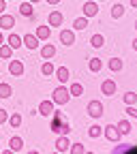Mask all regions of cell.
<instances>
[{"mask_svg":"<svg viewBox=\"0 0 137 154\" xmlns=\"http://www.w3.org/2000/svg\"><path fill=\"white\" fill-rule=\"evenodd\" d=\"M51 133H58V135H69L71 133V124H69V120L62 116V111H56L54 109V113H51Z\"/></svg>","mask_w":137,"mask_h":154,"instance_id":"obj_1","label":"cell"},{"mask_svg":"<svg viewBox=\"0 0 137 154\" xmlns=\"http://www.w3.org/2000/svg\"><path fill=\"white\" fill-rule=\"evenodd\" d=\"M69 99H71V92H69V88H67L64 84H62V86H58V88L54 90V94H51L54 105H67Z\"/></svg>","mask_w":137,"mask_h":154,"instance_id":"obj_2","label":"cell"},{"mask_svg":"<svg viewBox=\"0 0 137 154\" xmlns=\"http://www.w3.org/2000/svg\"><path fill=\"white\" fill-rule=\"evenodd\" d=\"M103 135H105L107 141H114V143H116V141H120V135H122V133H120L118 124H107V126L103 128Z\"/></svg>","mask_w":137,"mask_h":154,"instance_id":"obj_3","label":"cell"},{"mask_svg":"<svg viewBox=\"0 0 137 154\" xmlns=\"http://www.w3.org/2000/svg\"><path fill=\"white\" fill-rule=\"evenodd\" d=\"M86 111H88V116H90V118H101V116L105 113L103 103H101V101H96V99L88 103V109H86Z\"/></svg>","mask_w":137,"mask_h":154,"instance_id":"obj_4","label":"cell"},{"mask_svg":"<svg viewBox=\"0 0 137 154\" xmlns=\"http://www.w3.org/2000/svg\"><path fill=\"white\" fill-rule=\"evenodd\" d=\"M71 141H69V135H60V137L56 139V152H60V154H64V152H71Z\"/></svg>","mask_w":137,"mask_h":154,"instance_id":"obj_5","label":"cell"},{"mask_svg":"<svg viewBox=\"0 0 137 154\" xmlns=\"http://www.w3.org/2000/svg\"><path fill=\"white\" fill-rule=\"evenodd\" d=\"M13 26H15V17L0 13V30H13Z\"/></svg>","mask_w":137,"mask_h":154,"instance_id":"obj_6","label":"cell"},{"mask_svg":"<svg viewBox=\"0 0 137 154\" xmlns=\"http://www.w3.org/2000/svg\"><path fill=\"white\" fill-rule=\"evenodd\" d=\"M36 111L41 113V116H45V118H51V113H54V101H41Z\"/></svg>","mask_w":137,"mask_h":154,"instance_id":"obj_7","label":"cell"},{"mask_svg":"<svg viewBox=\"0 0 137 154\" xmlns=\"http://www.w3.org/2000/svg\"><path fill=\"white\" fill-rule=\"evenodd\" d=\"M9 73H11L13 77H22V75H24V62H22V60H11Z\"/></svg>","mask_w":137,"mask_h":154,"instance_id":"obj_8","label":"cell"},{"mask_svg":"<svg viewBox=\"0 0 137 154\" xmlns=\"http://www.w3.org/2000/svg\"><path fill=\"white\" fill-rule=\"evenodd\" d=\"M60 43L67 45V47H71L75 43V32L73 30H60Z\"/></svg>","mask_w":137,"mask_h":154,"instance_id":"obj_9","label":"cell"},{"mask_svg":"<svg viewBox=\"0 0 137 154\" xmlns=\"http://www.w3.org/2000/svg\"><path fill=\"white\" fill-rule=\"evenodd\" d=\"M62 19H64V15L60 11H51L49 17H47V22H49L51 28H56V26H62Z\"/></svg>","mask_w":137,"mask_h":154,"instance_id":"obj_10","label":"cell"},{"mask_svg":"<svg viewBox=\"0 0 137 154\" xmlns=\"http://www.w3.org/2000/svg\"><path fill=\"white\" fill-rule=\"evenodd\" d=\"M54 75H56V79L60 82V84H67V82H69V77H71V73H69L67 66H58Z\"/></svg>","mask_w":137,"mask_h":154,"instance_id":"obj_11","label":"cell"},{"mask_svg":"<svg viewBox=\"0 0 137 154\" xmlns=\"http://www.w3.org/2000/svg\"><path fill=\"white\" fill-rule=\"evenodd\" d=\"M54 56H56V45L47 43V45L41 47V58H43V60H51Z\"/></svg>","mask_w":137,"mask_h":154,"instance_id":"obj_12","label":"cell"},{"mask_svg":"<svg viewBox=\"0 0 137 154\" xmlns=\"http://www.w3.org/2000/svg\"><path fill=\"white\" fill-rule=\"evenodd\" d=\"M22 38H24V47H28V49H36L39 47V36L36 34H26Z\"/></svg>","mask_w":137,"mask_h":154,"instance_id":"obj_13","label":"cell"},{"mask_svg":"<svg viewBox=\"0 0 137 154\" xmlns=\"http://www.w3.org/2000/svg\"><path fill=\"white\" fill-rule=\"evenodd\" d=\"M82 11H84L86 17H94L96 13H99V5H96V2H86V5L82 7Z\"/></svg>","mask_w":137,"mask_h":154,"instance_id":"obj_14","label":"cell"},{"mask_svg":"<svg viewBox=\"0 0 137 154\" xmlns=\"http://www.w3.org/2000/svg\"><path fill=\"white\" fill-rule=\"evenodd\" d=\"M101 92H103V94H107V96L116 94V82H114V79H105V82H103V86H101Z\"/></svg>","mask_w":137,"mask_h":154,"instance_id":"obj_15","label":"cell"},{"mask_svg":"<svg viewBox=\"0 0 137 154\" xmlns=\"http://www.w3.org/2000/svg\"><path fill=\"white\" fill-rule=\"evenodd\" d=\"M19 13H22L24 17H34V7H32L30 0H28V2H22V5H19Z\"/></svg>","mask_w":137,"mask_h":154,"instance_id":"obj_16","label":"cell"},{"mask_svg":"<svg viewBox=\"0 0 137 154\" xmlns=\"http://www.w3.org/2000/svg\"><path fill=\"white\" fill-rule=\"evenodd\" d=\"M7 41H9V45H11L13 49H19V47L24 45V38L19 36V34H9V38H7Z\"/></svg>","mask_w":137,"mask_h":154,"instance_id":"obj_17","label":"cell"},{"mask_svg":"<svg viewBox=\"0 0 137 154\" xmlns=\"http://www.w3.org/2000/svg\"><path fill=\"white\" fill-rule=\"evenodd\" d=\"M88 69H90V73H99L103 69V60H101V58H90Z\"/></svg>","mask_w":137,"mask_h":154,"instance_id":"obj_18","label":"cell"},{"mask_svg":"<svg viewBox=\"0 0 137 154\" xmlns=\"http://www.w3.org/2000/svg\"><path fill=\"white\" fill-rule=\"evenodd\" d=\"M107 66H109V71H114V73H118V71H122L124 62L120 60V58H109V62H107Z\"/></svg>","mask_w":137,"mask_h":154,"instance_id":"obj_19","label":"cell"},{"mask_svg":"<svg viewBox=\"0 0 137 154\" xmlns=\"http://www.w3.org/2000/svg\"><path fill=\"white\" fill-rule=\"evenodd\" d=\"M49 34H51V28H49V26H39V28H36V36H39V41H47Z\"/></svg>","mask_w":137,"mask_h":154,"instance_id":"obj_20","label":"cell"},{"mask_svg":"<svg viewBox=\"0 0 137 154\" xmlns=\"http://www.w3.org/2000/svg\"><path fill=\"white\" fill-rule=\"evenodd\" d=\"M9 146H11V152H22V150H24V141H22V137H11Z\"/></svg>","mask_w":137,"mask_h":154,"instance_id":"obj_21","label":"cell"},{"mask_svg":"<svg viewBox=\"0 0 137 154\" xmlns=\"http://www.w3.org/2000/svg\"><path fill=\"white\" fill-rule=\"evenodd\" d=\"M90 45H92V47H96V49H101V47L105 45V36H103V34H92Z\"/></svg>","mask_w":137,"mask_h":154,"instance_id":"obj_22","label":"cell"},{"mask_svg":"<svg viewBox=\"0 0 137 154\" xmlns=\"http://www.w3.org/2000/svg\"><path fill=\"white\" fill-rule=\"evenodd\" d=\"M69 92H71V96H82V94H84V86H82L79 82H73V84L69 86Z\"/></svg>","mask_w":137,"mask_h":154,"instance_id":"obj_23","label":"cell"},{"mask_svg":"<svg viewBox=\"0 0 137 154\" xmlns=\"http://www.w3.org/2000/svg\"><path fill=\"white\" fill-rule=\"evenodd\" d=\"M124 11H126L124 5H120V2H118V5H114V7H111V17H114V19H120V17L124 15Z\"/></svg>","mask_w":137,"mask_h":154,"instance_id":"obj_24","label":"cell"},{"mask_svg":"<svg viewBox=\"0 0 137 154\" xmlns=\"http://www.w3.org/2000/svg\"><path fill=\"white\" fill-rule=\"evenodd\" d=\"M41 73H43L45 77H51V75L56 73V66H54L49 60H45V62H43V66H41Z\"/></svg>","mask_w":137,"mask_h":154,"instance_id":"obj_25","label":"cell"},{"mask_svg":"<svg viewBox=\"0 0 137 154\" xmlns=\"http://www.w3.org/2000/svg\"><path fill=\"white\" fill-rule=\"evenodd\" d=\"M73 28L75 30H86L88 28V17L84 15V17H77L75 22H73Z\"/></svg>","mask_w":137,"mask_h":154,"instance_id":"obj_26","label":"cell"},{"mask_svg":"<svg viewBox=\"0 0 137 154\" xmlns=\"http://www.w3.org/2000/svg\"><path fill=\"white\" fill-rule=\"evenodd\" d=\"M101 135H103V126H99V124H92V126L88 128V137H92V139L101 137Z\"/></svg>","mask_w":137,"mask_h":154,"instance_id":"obj_27","label":"cell"},{"mask_svg":"<svg viewBox=\"0 0 137 154\" xmlns=\"http://www.w3.org/2000/svg\"><path fill=\"white\" fill-rule=\"evenodd\" d=\"M11 94H13V88L5 82H0V99H9Z\"/></svg>","mask_w":137,"mask_h":154,"instance_id":"obj_28","label":"cell"},{"mask_svg":"<svg viewBox=\"0 0 137 154\" xmlns=\"http://www.w3.org/2000/svg\"><path fill=\"white\" fill-rule=\"evenodd\" d=\"M11 56H13V47H11L9 43H7V45L2 43V45H0V58H5V60H9Z\"/></svg>","mask_w":137,"mask_h":154,"instance_id":"obj_29","label":"cell"},{"mask_svg":"<svg viewBox=\"0 0 137 154\" xmlns=\"http://www.w3.org/2000/svg\"><path fill=\"white\" fill-rule=\"evenodd\" d=\"M19 124H22V116H19V113L9 116V126H11V128H17Z\"/></svg>","mask_w":137,"mask_h":154,"instance_id":"obj_30","label":"cell"},{"mask_svg":"<svg viewBox=\"0 0 137 154\" xmlns=\"http://www.w3.org/2000/svg\"><path fill=\"white\" fill-rule=\"evenodd\" d=\"M122 101H124V105H135V103H137V94H135V92H126V94L122 96Z\"/></svg>","mask_w":137,"mask_h":154,"instance_id":"obj_31","label":"cell"},{"mask_svg":"<svg viewBox=\"0 0 137 154\" xmlns=\"http://www.w3.org/2000/svg\"><path fill=\"white\" fill-rule=\"evenodd\" d=\"M118 128H120V133H122V135H129V133H131V122H129V120H120Z\"/></svg>","mask_w":137,"mask_h":154,"instance_id":"obj_32","label":"cell"},{"mask_svg":"<svg viewBox=\"0 0 137 154\" xmlns=\"http://www.w3.org/2000/svg\"><path fill=\"white\" fill-rule=\"evenodd\" d=\"M71 152H73V154H84V152H86V146H82V143H73V146H71Z\"/></svg>","mask_w":137,"mask_h":154,"instance_id":"obj_33","label":"cell"},{"mask_svg":"<svg viewBox=\"0 0 137 154\" xmlns=\"http://www.w3.org/2000/svg\"><path fill=\"white\" fill-rule=\"evenodd\" d=\"M126 116H129V118H137V107L135 105H126Z\"/></svg>","mask_w":137,"mask_h":154,"instance_id":"obj_34","label":"cell"},{"mask_svg":"<svg viewBox=\"0 0 137 154\" xmlns=\"http://www.w3.org/2000/svg\"><path fill=\"white\" fill-rule=\"evenodd\" d=\"M131 148H133L131 143H122V146H118V148H114V152L120 154V152H126V150H131Z\"/></svg>","mask_w":137,"mask_h":154,"instance_id":"obj_35","label":"cell"},{"mask_svg":"<svg viewBox=\"0 0 137 154\" xmlns=\"http://www.w3.org/2000/svg\"><path fill=\"white\" fill-rule=\"evenodd\" d=\"M5 122H9V113H7V109L0 107V124H5Z\"/></svg>","mask_w":137,"mask_h":154,"instance_id":"obj_36","label":"cell"},{"mask_svg":"<svg viewBox=\"0 0 137 154\" xmlns=\"http://www.w3.org/2000/svg\"><path fill=\"white\" fill-rule=\"evenodd\" d=\"M5 9H7V0H0V13H5Z\"/></svg>","mask_w":137,"mask_h":154,"instance_id":"obj_37","label":"cell"},{"mask_svg":"<svg viewBox=\"0 0 137 154\" xmlns=\"http://www.w3.org/2000/svg\"><path fill=\"white\" fill-rule=\"evenodd\" d=\"M133 49H135V51H137V36H135V38H133Z\"/></svg>","mask_w":137,"mask_h":154,"instance_id":"obj_38","label":"cell"},{"mask_svg":"<svg viewBox=\"0 0 137 154\" xmlns=\"http://www.w3.org/2000/svg\"><path fill=\"white\" fill-rule=\"evenodd\" d=\"M45 2H49V5H58L60 0H45Z\"/></svg>","mask_w":137,"mask_h":154,"instance_id":"obj_39","label":"cell"},{"mask_svg":"<svg viewBox=\"0 0 137 154\" xmlns=\"http://www.w3.org/2000/svg\"><path fill=\"white\" fill-rule=\"evenodd\" d=\"M131 7H133V9H137V0H131Z\"/></svg>","mask_w":137,"mask_h":154,"instance_id":"obj_40","label":"cell"},{"mask_svg":"<svg viewBox=\"0 0 137 154\" xmlns=\"http://www.w3.org/2000/svg\"><path fill=\"white\" fill-rule=\"evenodd\" d=\"M2 43H5V34H2V32H0V45H2Z\"/></svg>","mask_w":137,"mask_h":154,"instance_id":"obj_41","label":"cell"},{"mask_svg":"<svg viewBox=\"0 0 137 154\" xmlns=\"http://www.w3.org/2000/svg\"><path fill=\"white\" fill-rule=\"evenodd\" d=\"M30 2H32V5H36V2H41V0H30Z\"/></svg>","mask_w":137,"mask_h":154,"instance_id":"obj_42","label":"cell"},{"mask_svg":"<svg viewBox=\"0 0 137 154\" xmlns=\"http://www.w3.org/2000/svg\"><path fill=\"white\" fill-rule=\"evenodd\" d=\"M135 30H137V19H135Z\"/></svg>","mask_w":137,"mask_h":154,"instance_id":"obj_43","label":"cell"},{"mask_svg":"<svg viewBox=\"0 0 137 154\" xmlns=\"http://www.w3.org/2000/svg\"><path fill=\"white\" fill-rule=\"evenodd\" d=\"M101 2H105V0H101Z\"/></svg>","mask_w":137,"mask_h":154,"instance_id":"obj_44","label":"cell"}]
</instances>
